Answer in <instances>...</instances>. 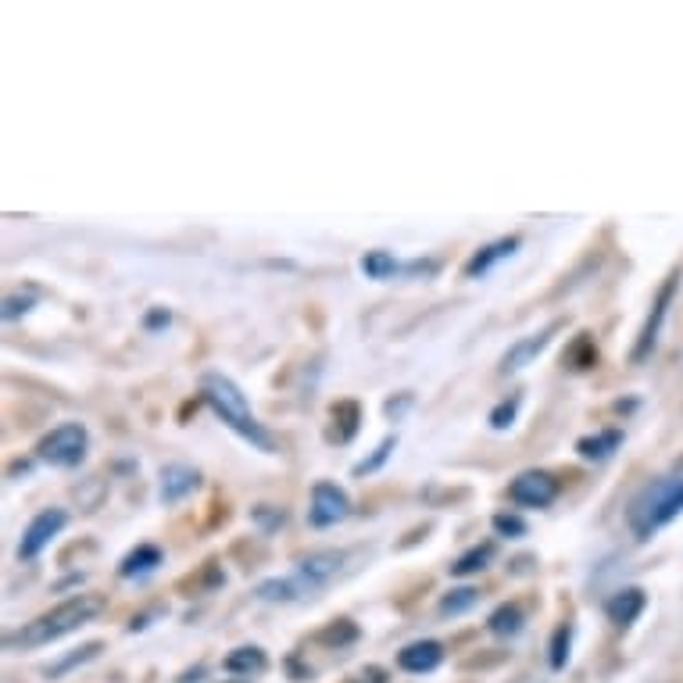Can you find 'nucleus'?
<instances>
[{"label": "nucleus", "instance_id": "f257e3e1", "mask_svg": "<svg viewBox=\"0 0 683 683\" xmlns=\"http://www.w3.org/2000/svg\"><path fill=\"white\" fill-rule=\"evenodd\" d=\"M104 612V602L93 594H79L68 597V602L54 605L51 612L36 616L33 623H26L18 633L8 637V648H43V644H54L61 637H68L72 630H79L83 623H90L93 616Z\"/></svg>", "mask_w": 683, "mask_h": 683}, {"label": "nucleus", "instance_id": "f03ea898", "mask_svg": "<svg viewBox=\"0 0 683 683\" xmlns=\"http://www.w3.org/2000/svg\"><path fill=\"white\" fill-rule=\"evenodd\" d=\"M204 397H208V405L215 408V416L223 419L237 437H243L251 447L265 451V455H273V451H276L273 433H268L265 426L254 419V412L248 405V397H243V390L229 380V376H215V372L204 376Z\"/></svg>", "mask_w": 683, "mask_h": 683}, {"label": "nucleus", "instance_id": "7ed1b4c3", "mask_svg": "<svg viewBox=\"0 0 683 683\" xmlns=\"http://www.w3.org/2000/svg\"><path fill=\"white\" fill-rule=\"evenodd\" d=\"M683 511V476H669V480H655L630 502L627 522L637 541H652V536L669 527Z\"/></svg>", "mask_w": 683, "mask_h": 683}, {"label": "nucleus", "instance_id": "20e7f679", "mask_svg": "<svg viewBox=\"0 0 683 683\" xmlns=\"http://www.w3.org/2000/svg\"><path fill=\"white\" fill-rule=\"evenodd\" d=\"M90 451V430L83 422H61L58 430H51L36 447L47 466L54 469H76Z\"/></svg>", "mask_w": 683, "mask_h": 683}, {"label": "nucleus", "instance_id": "39448f33", "mask_svg": "<svg viewBox=\"0 0 683 683\" xmlns=\"http://www.w3.org/2000/svg\"><path fill=\"white\" fill-rule=\"evenodd\" d=\"M68 527V511L65 508H43L40 516H33V522L26 527V533H22V544H18V558H26V562H33V558H40L47 547H51V541Z\"/></svg>", "mask_w": 683, "mask_h": 683}, {"label": "nucleus", "instance_id": "423d86ee", "mask_svg": "<svg viewBox=\"0 0 683 683\" xmlns=\"http://www.w3.org/2000/svg\"><path fill=\"white\" fill-rule=\"evenodd\" d=\"M351 516V497L340 491L337 483H315L312 486V505H308V522L312 527H337V522H344Z\"/></svg>", "mask_w": 683, "mask_h": 683}, {"label": "nucleus", "instance_id": "0eeeda50", "mask_svg": "<svg viewBox=\"0 0 683 683\" xmlns=\"http://www.w3.org/2000/svg\"><path fill=\"white\" fill-rule=\"evenodd\" d=\"M508 497L522 508H547L558 497V480L552 472H519L508 486Z\"/></svg>", "mask_w": 683, "mask_h": 683}, {"label": "nucleus", "instance_id": "6e6552de", "mask_svg": "<svg viewBox=\"0 0 683 683\" xmlns=\"http://www.w3.org/2000/svg\"><path fill=\"white\" fill-rule=\"evenodd\" d=\"M676 287H680V273H673V276H669V279H666V287L658 290V301H655V308H652L648 322H644V329H641V340H637V347H633V362H644V358H648V351L655 347V340H658V329H662V322H666V315H669V301H673Z\"/></svg>", "mask_w": 683, "mask_h": 683}, {"label": "nucleus", "instance_id": "1a4fd4ad", "mask_svg": "<svg viewBox=\"0 0 683 683\" xmlns=\"http://www.w3.org/2000/svg\"><path fill=\"white\" fill-rule=\"evenodd\" d=\"M562 329V322H552L547 329H541V333H530V337H522L516 340L508 351H505V358H502V372H519V369H527V365L533 358H541L544 355V347L552 344V337Z\"/></svg>", "mask_w": 683, "mask_h": 683}, {"label": "nucleus", "instance_id": "9d476101", "mask_svg": "<svg viewBox=\"0 0 683 683\" xmlns=\"http://www.w3.org/2000/svg\"><path fill=\"white\" fill-rule=\"evenodd\" d=\"M362 273L369 279H394L401 273H437V262H408V265H401L390 251H369L362 258Z\"/></svg>", "mask_w": 683, "mask_h": 683}, {"label": "nucleus", "instance_id": "9b49d317", "mask_svg": "<svg viewBox=\"0 0 683 683\" xmlns=\"http://www.w3.org/2000/svg\"><path fill=\"white\" fill-rule=\"evenodd\" d=\"M644 605H648V597H644L641 587H623L605 602V616L612 619L616 627H630V623H637Z\"/></svg>", "mask_w": 683, "mask_h": 683}, {"label": "nucleus", "instance_id": "f8f14e48", "mask_svg": "<svg viewBox=\"0 0 683 683\" xmlns=\"http://www.w3.org/2000/svg\"><path fill=\"white\" fill-rule=\"evenodd\" d=\"M340 566H344V555L340 552H312L298 562V577L308 583V587H322L329 577H337Z\"/></svg>", "mask_w": 683, "mask_h": 683}, {"label": "nucleus", "instance_id": "ddd939ff", "mask_svg": "<svg viewBox=\"0 0 683 683\" xmlns=\"http://www.w3.org/2000/svg\"><path fill=\"white\" fill-rule=\"evenodd\" d=\"M441 662H444V648L437 641H416L397 655V666L405 673H433Z\"/></svg>", "mask_w": 683, "mask_h": 683}, {"label": "nucleus", "instance_id": "4468645a", "mask_svg": "<svg viewBox=\"0 0 683 683\" xmlns=\"http://www.w3.org/2000/svg\"><path fill=\"white\" fill-rule=\"evenodd\" d=\"M519 237H505V240H494V243H486L483 251H476L472 258H469V265H466V276L469 279H476V276H486L491 273V268L497 265V262H505V258H511V254L519 251Z\"/></svg>", "mask_w": 683, "mask_h": 683}, {"label": "nucleus", "instance_id": "2eb2a0df", "mask_svg": "<svg viewBox=\"0 0 683 683\" xmlns=\"http://www.w3.org/2000/svg\"><path fill=\"white\" fill-rule=\"evenodd\" d=\"M198 483H201V476L193 472L190 466H165L162 469V491H157V494H162L165 505H176L187 494L198 491Z\"/></svg>", "mask_w": 683, "mask_h": 683}, {"label": "nucleus", "instance_id": "dca6fc26", "mask_svg": "<svg viewBox=\"0 0 683 683\" xmlns=\"http://www.w3.org/2000/svg\"><path fill=\"white\" fill-rule=\"evenodd\" d=\"M165 562V555L157 552L154 544H140L137 552H129L126 558H122V566H118V577L122 580H143V577H151V572Z\"/></svg>", "mask_w": 683, "mask_h": 683}, {"label": "nucleus", "instance_id": "f3484780", "mask_svg": "<svg viewBox=\"0 0 683 683\" xmlns=\"http://www.w3.org/2000/svg\"><path fill=\"white\" fill-rule=\"evenodd\" d=\"M623 444V433L619 430H605V433H594V437H583V441L577 444V451L587 461H605L616 455V447Z\"/></svg>", "mask_w": 683, "mask_h": 683}, {"label": "nucleus", "instance_id": "a211bd4d", "mask_svg": "<svg viewBox=\"0 0 683 683\" xmlns=\"http://www.w3.org/2000/svg\"><path fill=\"white\" fill-rule=\"evenodd\" d=\"M494 541H486V544H476V547H469L466 555L458 558L455 566H451V577H476V572H483L486 566L494 562Z\"/></svg>", "mask_w": 683, "mask_h": 683}, {"label": "nucleus", "instance_id": "6ab92c4d", "mask_svg": "<svg viewBox=\"0 0 683 683\" xmlns=\"http://www.w3.org/2000/svg\"><path fill=\"white\" fill-rule=\"evenodd\" d=\"M304 591H312V587L301 577L298 580H265L258 587V597L262 602H294V597H301Z\"/></svg>", "mask_w": 683, "mask_h": 683}, {"label": "nucleus", "instance_id": "aec40b11", "mask_svg": "<svg viewBox=\"0 0 683 683\" xmlns=\"http://www.w3.org/2000/svg\"><path fill=\"white\" fill-rule=\"evenodd\" d=\"M522 623H527V616H522L519 605H502L491 616V630L497 633V637H516V633L522 630Z\"/></svg>", "mask_w": 683, "mask_h": 683}, {"label": "nucleus", "instance_id": "412c9836", "mask_svg": "<svg viewBox=\"0 0 683 683\" xmlns=\"http://www.w3.org/2000/svg\"><path fill=\"white\" fill-rule=\"evenodd\" d=\"M226 669L229 673H262L265 669V655H262V648H237L233 655L226 658Z\"/></svg>", "mask_w": 683, "mask_h": 683}, {"label": "nucleus", "instance_id": "4be33fe9", "mask_svg": "<svg viewBox=\"0 0 683 683\" xmlns=\"http://www.w3.org/2000/svg\"><path fill=\"white\" fill-rule=\"evenodd\" d=\"M394 447H397V437H383V441L376 444L372 455L355 466V476H372V472H380V469H383V461H387L390 455H394Z\"/></svg>", "mask_w": 683, "mask_h": 683}, {"label": "nucleus", "instance_id": "5701e85b", "mask_svg": "<svg viewBox=\"0 0 683 683\" xmlns=\"http://www.w3.org/2000/svg\"><path fill=\"white\" fill-rule=\"evenodd\" d=\"M476 602H480V591H476V587H458V591H451L441 602V616H461V612H469Z\"/></svg>", "mask_w": 683, "mask_h": 683}, {"label": "nucleus", "instance_id": "b1692460", "mask_svg": "<svg viewBox=\"0 0 683 683\" xmlns=\"http://www.w3.org/2000/svg\"><path fill=\"white\" fill-rule=\"evenodd\" d=\"M519 405H522V394H511L508 401H502V405L491 412V426H494V430H508V426L516 422V416H519Z\"/></svg>", "mask_w": 683, "mask_h": 683}, {"label": "nucleus", "instance_id": "393cba45", "mask_svg": "<svg viewBox=\"0 0 683 683\" xmlns=\"http://www.w3.org/2000/svg\"><path fill=\"white\" fill-rule=\"evenodd\" d=\"M569 641H572V627H558L555 641H552V669H566L569 662Z\"/></svg>", "mask_w": 683, "mask_h": 683}, {"label": "nucleus", "instance_id": "a878e982", "mask_svg": "<svg viewBox=\"0 0 683 683\" xmlns=\"http://www.w3.org/2000/svg\"><path fill=\"white\" fill-rule=\"evenodd\" d=\"M494 530L502 533V536H511V541H516V536H527V522H522L519 516H508V511H497V516H494Z\"/></svg>", "mask_w": 683, "mask_h": 683}, {"label": "nucleus", "instance_id": "bb28decb", "mask_svg": "<svg viewBox=\"0 0 683 683\" xmlns=\"http://www.w3.org/2000/svg\"><path fill=\"white\" fill-rule=\"evenodd\" d=\"M254 519L265 522V530H273V527H279V522H283V511H276V516H265V505H262V508H254Z\"/></svg>", "mask_w": 683, "mask_h": 683}]
</instances>
